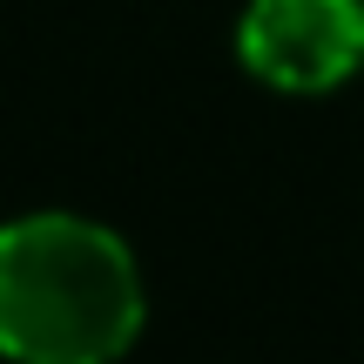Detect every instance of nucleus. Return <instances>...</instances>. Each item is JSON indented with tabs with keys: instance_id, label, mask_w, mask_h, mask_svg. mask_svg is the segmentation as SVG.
Instances as JSON below:
<instances>
[{
	"instance_id": "2",
	"label": "nucleus",
	"mask_w": 364,
	"mask_h": 364,
	"mask_svg": "<svg viewBox=\"0 0 364 364\" xmlns=\"http://www.w3.org/2000/svg\"><path fill=\"white\" fill-rule=\"evenodd\" d=\"M236 54L284 95H331L364 68V0H250Z\"/></svg>"
},
{
	"instance_id": "1",
	"label": "nucleus",
	"mask_w": 364,
	"mask_h": 364,
	"mask_svg": "<svg viewBox=\"0 0 364 364\" xmlns=\"http://www.w3.org/2000/svg\"><path fill=\"white\" fill-rule=\"evenodd\" d=\"M142 270L108 223L21 216L0 223V358L115 364L142 331Z\"/></svg>"
}]
</instances>
